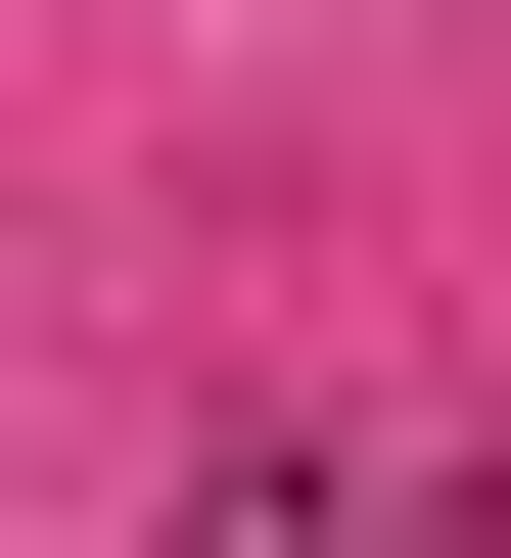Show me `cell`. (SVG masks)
I'll list each match as a JSON object with an SVG mask.
<instances>
[{"label": "cell", "mask_w": 511, "mask_h": 558, "mask_svg": "<svg viewBox=\"0 0 511 558\" xmlns=\"http://www.w3.org/2000/svg\"><path fill=\"white\" fill-rule=\"evenodd\" d=\"M373 558H511V465H418V512H373Z\"/></svg>", "instance_id": "2"}, {"label": "cell", "mask_w": 511, "mask_h": 558, "mask_svg": "<svg viewBox=\"0 0 511 558\" xmlns=\"http://www.w3.org/2000/svg\"><path fill=\"white\" fill-rule=\"evenodd\" d=\"M139 558H373V465H186V512H139Z\"/></svg>", "instance_id": "1"}]
</instances>
